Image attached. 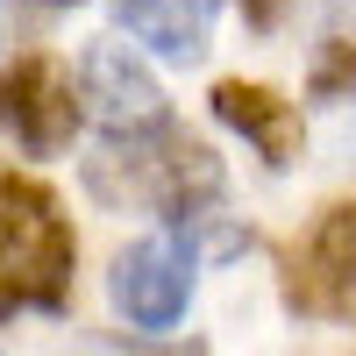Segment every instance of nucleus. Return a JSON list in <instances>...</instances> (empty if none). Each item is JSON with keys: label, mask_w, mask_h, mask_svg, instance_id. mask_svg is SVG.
Instances as JSON below:
<instances>
[{"label": "nucleus", "mask_w": 356, "mask_h": 356, "mask_svg": "<svg viewBox=\"0 0 356 356\" xmlns=\"http://www.w3.org/2000/svg\"><path fill=\"white\" fill-rule=\"evenodd\" d=\"M86 186L114 207H157L171 221H200V207L221 200V164L186 129L157 122L136 136H107L100 157H86Z\"/></svg>", "instance_id": "nucleus-1"}, {"label": "nucleus", "mask_w": 356, "mask_h": 356, "mask_svg": "<svg viewBox=\"0 0 356 356\" xmlns=\"http://www.w3.org/2000/svg\"><path fill=\"white\" fill-rule=\"evenodd\" d=\"M72 221L50 186L0 164V314H57L72 300Z\"/></svg>", "instance_id": "nucleus-2"}, {"label": "nucleus", "mask_w": 356, "mask_h": 356, "mask_svg": "<svg viewBox=\"0 0 356 356\" xmlns=\"http://www.w3.org/2000/svg\"><path fill=\"white\" fill-rule=\"evenodd\" d=\"M114 307L129 314V328H171L178 314H186L193 300V235L178 243V235H150V243H129L122 257H114Z\"/></svg>", "instance_id": "nucleus-3"}, {"label": "nucleus", "mask_w": 356, "mask_h": 356, "mask_svg": "<svg viewBox=\"0 0 356 356\" xmlns=\"http://www.w3.org/2000/svg\"><path fill=\"white\" fill-rule=\"evenodd\" d=\"M0 129H8L22 150H65L79 129V100H72V72L57 57H22L15 72H0Z\"/></svg>", "instance_id": "nucleus-4"}, {"label": "nucleus", "mask_w": 356, "mask_h": 356, "mask_svg": "<svg viewBox=\"0 0 356 356\" xmlns=\"http://www.w3.org/2000/svg\"><path fill=\"white\" fill-rule=\"evenodd\" d=\"M79 107L93 114L107 136H136L171 122L164 114V86L150 79L143 57H129V43H93L79 57Z\"/></svg>", "instance_id": "nucleus-5"}, {"label": "nucleus", "mask_w": 356, "mask_h": 356, "mask_svg": "<svg viewBox=\"0 0 356 356\" xmlns=\"http://www.w3.org/2000/svg\"><path fill=\"white\" fill-rule=\"evenodd\" d=\"M292 300L314 314H356V200L328 207L292 264Z\"/></svg>", "instance_id": "nucleus-6"}, {"label": "nucleus", "mask_w": 356, "mask_h": 356, "mask_svg": "<svg viewBox=\"0 0 356 356\" xmlns=\"http://www.w3.org/2000/svg\"><path fill=\"white\" fill-rule=\"evenodd\" d=\"M214 114L257 143L264 164H292V150H300V114H292V100H278L271 86H243V79H221L214 86Z\"/></svg>", "instance_id": "nucleus-7"}, {"label": "nucleus", "mask_w": 356, "mask_h": 356, "mask_svg": "<svg viewBox=\"0 0 356 356\" xmlns=\"http://www.w3.org/2000/svg\"><path fill=\"white\" fill-rule=\"evenodd\" d=\"M114 8H122L136 43H150L157 57H178V65L200 57L221 22V0H114Z\"/></svg>", "instance_id": "nucleus-8"}, {"label": "nucleus", "mask_w": 356, "mask_h": 356, "mask_svg": "<svg viewBox=\"0 0 356 356\" xmlns=\"http://www.w3.org/2000/svg\"><path fill=\"white\" fill-rule=\"evenodd\" d=\"M307 93H314V100H356V43H342V36H335V43H321Z\"/></svg>", "instance_id": "nucleus-9"}, {"label": "nucleus", "mask_w": 356, "mask_h": 356, "mask_svg": "<svg viewBox=\"0 0 356 356\" xmlns=\"http://www.w3.org/2000/svg\"><path fill=\"white\" fill-rule=\"evenodd\" d=\"M136 356H207V349H136Z\"/></svg>", "instance_id": "nucleus-10"}]
</instances>
